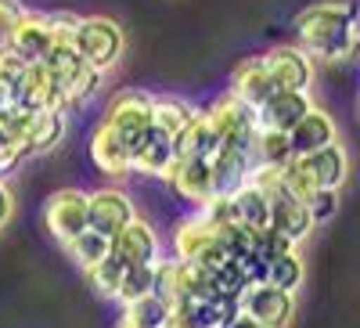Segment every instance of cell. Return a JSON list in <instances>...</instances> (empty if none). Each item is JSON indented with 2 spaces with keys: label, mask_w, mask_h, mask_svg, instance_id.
I'll list each match as a JSON object with an SVG mask.
<instances>
[{
  "label": "cell",
  "mask_w": 360,
  "mask_h": 328,
  "mask_svg": "<svg viewBox=\"0 0 360 328\" xmlns=\"http://www.w3.org/2000/svg\"><path fill=\"white\" fill-rule=\"evenodd\" d=\"M173 260L191 263L198 271L213 275L231 256L217 246V224H209L202 213H195V217H184L173 227Z\"/></svg>",
  "instance_id": "3"
},
{
  "label": "cell",
  "mask_w": 360,
  "mask_h": 328,
  "mask_svg": "<svg viewBox=\"0 0 360 328\" xmlns=\"http://www.w3.org/2000/svg\"><path fill=\"white\" fill-rule=\"evenodd\" d=\"M44 224L58 242H72L79 231H86V191L83 188H62L44 206Z\"/></svg>",
  "instance_id": "10"
},
{
  "label": "cell",
  "mask_w": 360,
  "mask_h": 328,
  "mask_svg": "<svg viewBox=\"0 0 360 328\" xmlns=\"http://www.w3.org/2000/svg\"><path fill=\"white\" fill-rule=\"evenodd\" d=\"M169 314H180L191 328H224L238 314V300H231V296H213V300L188 303V307L169 310Z\"/></svg>",
  "instance_id": "25"
},
{
  "label": "cell",
  "mask_w": 360,
  "mask_h": 328,
  "mask_svg": "<svg viewBox=\"0 0 360 328\" xmlns=\"http://www.w3.org/2000/svg\"><path fill=\"white\" fill-rule=\"evenodd\" d=\"M270 227H274L278 234H285L292 246L307 242V234L314 231V220H310V213H307V206L299 202L285 184L270 195Z\"/></svg>",
  "instance_id": "15"
},
{
  "label": "cell",
  "mask_w": 360,
  "mask_h": 328,
  "mask_svg": "<svg viewBox=\"0 0 360 328\" xmlns=\"http://www.w3.org/2000/svg\"><path fill=\"white\" fill-rule=\"evenodd\" d=\"M137 217L134 198L123 188H98L86 191V227L105 238H115L130 220Z\"/></svg>",
  "instance_id": "8"
},
{
  "label": "cell",
  "mask_w": 360,
  "mask_h": 328,
  "mask_svg": "<svg viewBox=\"0 0 360 328\" xmlns=\"http://www.w3.org/2000/svg\"><path fill=\"white\" fill-rule=\"evenodd\" d=\"M205 119L213 134L224 141V148H238V152L252 156V141H256V112L249 105H242L234 94L217 98L205 108Z\"/></svg>",
  "instance_id": "5"
},
{
  "label": "cell",
  "mask_w": 360,
  "mask_h": 328,
  "mask_svg": "<svg viewBox=\"0 0 360 328\" xmlns=\"http://www.w3.org/2000/svg\"><path fill=\"white\" fill-rule=\"evenodd\" d=\"M123 271H127V263H119V260L108 253L101 263H94V267H90V271H83V275H86L90 289H94L98 296H105V300H115L119 282H123Z\"/></svg>",
  "instance_id": "30"
},
{
  "label": "cell",
  "mask_w": 360,
  "mask_h": 328,
  "mask_svg": "<svg viewBox=\"0 0 360 328\" xmlns=\"http://www.w3.org/2000/svg\"><path fill=\"white\" fill-rule=\"evenodd\" d=\"M303 275H307V267H303V260H299L295 249L266 263V285H274L281 292H295L299 285H303Z\"/></svg>",
  "instance_id": "29"
},
{
  "label": "cell",
  "mask_w": 360,
  "mask_h": 328,
  "mask_svg": "<svg viewBox=\"0 0 360 328\" xmlns=\"http://www.w3.org/2000/svg\"><path fill=\"white\" fill-rule=\"evenodd\" d=\"M152 98H155V94L134 91V87H130V91H119V94L108 101L101 123L112 127L119 137L134 148V141H137L148 127H152Z\"/></svg>",
  "instance_id": "6"
},
{
  "label": "cell",
  "mask_w": 360,
  "mask_h": 328,
  "mask_svg": "<svg viewBox=\"0 0 360 328\" xmlns=\"http://www.w3.org/2000/svg\"><path fill=\"white\" fill-rule=\"evenodd\" d=\"M266 76L274 83V91H310L314 83V62L303 47L295 44H278L263 54Z\"/></svg>",
  "instance_id": "9"
},
{
  "label": "cell",
  "mask_w": 360,
  "mask_h": 328,
  "mask_svg": "<svg viewBox=\"0 0 360 328\" xmlns=\"http://www.w3.org/2000/svg\"><path fill=\"white\" fill-rule=\"evenodd\" d=\"M256 159L249 152H238V148H220V152L209 159V177H213V195H234L238 188L249 184Z\"/></svg>",
  "instance_id": "19"
},
{
  "label": "cell",
  "mask_w": 360,
  "mask_h": 328,
  "mask_svg": "<svg viewBox=\"0 0 360 328\" xmlns=\"http://www.w3.org/2000/svg\"><path fill=\"white\" fill-rule=\"evenodd\" d=\"M310 94L307 91H274L259 108H256V127L270 134H288L299 119L310 112Z\"/></svg>",
  "instance_id": "13"
},
{
  "label": "cell",
  "mask_w": 360,
  "mask_h": 328,
  "mask_svg": "<svg viewBox=\"0 0 360 328\" xmlns=\"http://www.w3.org/2000/svg\"><path fill=\"white\" fill-rule=\"evenodd\" d=\"M238 310L263 328H288V321L295 314V296L259 282V285H249L238 296Z\"/></svg>",
  "instance_id": "7"
},
{
  "label": "cell",
  "mask_w": 360,
  "mask_h": 328,
  "mask_svg": "<svg viewBox=\"0 0 360 328\" xmlns=\"http://www.w3.org/2000/svg\"><path fill=\"white\" fill-rule=\"evenodd\" d=\"M62 141H65V115L62 112H37L22 144H25V156H44V152H54Z\"/></svg>",
  "instance_id": "24"
},
{
  "label": "cell",
  "mask_w": 360,
  "mask_h": 328,
  "mask_svg": "<svg viewBox=\"0 0 360 328\" xmlns=\"http://www.w3.org/2000/svg\"><path fill=\"white\" fill-rule=\"evenodd\" d=\"M173 163H176V148H173V137H166V134H159L155 127H148L137 141H134V148H130V173H144V177H169V170H173Z\"/></svg>",
  "instance_id": "12"
},
{
  "label": "cell",
  "mask_w": 360,
  "mask_h": 328,
  "mask_svg": "<svg viewBox=\"0 0 360 328\" xmlns=\"http://www.w3.org/2000/svg\"><path fill=\"white\" fill-rule=\"evenodd\" d=\"M231 220H234V227H245V231L270 227V198L256 184L238 188L231 195Z\"/></svg>",
  "instance_id": "23"
},
{
  "label": "cell",
  "mask_w": 360,
  "mask_h": 328,
  "mask_svg": "<svg viewBox=\"0 0 360 328\" xmlns=\"http://www.w3.org/2000/svg\"><path fill=\"white\" fill-rule=\"evenodd\" d=\"M173 148H176V159H202V163H209L224 148V141L213 134L205 112H195L191 123L184 127V134L173 141Z\"/></svg>",
  "instance_id": "22"
},
{
  "label": "cell",
  "mask_w": 360,
  "mask_h": 328,
  "mask_svg": "<svg viewBox=\"0 0 360 328\" xmlns=\"http://www.w3.org/2000/svg\"><path fill=\"white\" fill-rule=\"evenodd\" d=\"M123 321H130V324H137V328H166L169 307L159 300V296H144V300L123 307Z\"/></svg>",
  "instance_id": "31"
},
{
  "label": "cell",
  "mask_w": 360,
  "mask_h": 328,
  "mask_svg": "<svg viewBox=\"0 0 360 328\" xmlns=\"http://www.w3.org/2000/svg\"><path fill=\"white\" fill-rule=\"evenodd\" d=\"M252 159L256 163H270V166H285L292 159V148L285 134H270L256 127V141H252Z\"/></svg>",
  "instance_id": "32"
},
{
  "label": "cell",
  "mask_w": 360,
  "mask_h": 328,
  "mask_svg": "<svg viewBox=\"0 0 360 328\" xmlns=\"http://www.w3.org/2000/svg\"><path fill=\"white\" fill-rule=\"evenodd\" d=\"M123 47H127V37H123V25L108 15H86L79 18V29H76V54L90 69H98L101 76L108 69H115V62L123 58Z\"/></svg>",
  "instance_id": "2"
},
{
  "label": "cell",
  "mask_w": 360,
  "mask_h": 328,
  "mask_svg": "<svg viewBox=\"0 0 360 328\" xmlns=\"http://www.w3.org/2000/svg\"><path fill=\"white\" fill-rule=\"evenodd\" d=\"M112 256L127 267L137 263H155L159 260V231L148 224L144 217H134L123 231L112 238Z\"/></svg>",
  "instance_id": "14"
},
{
  "label": "cell",
  "mask_w": 360,
  "mask_h": 328,
  "mask_svg": "<svg viewBox=\"0 0 360 328\" xmlns=\"http://www.w3.org/2000/svg\"><path fill=\"white\" fill-rule=\"evenodd\" d=\"M285 137H288L292 156H310V152H317V148L339 141V130H335V119L328 115L324 108H310Z\"/></svg>",
  "instance_id": "18"
},
{
  "label": "cell",
  "mask_w": 360,
  "mask_h": 328,
  "mask_svg": "<svg viewBox=\"0 0 360 328\" xmlns=\"http://www.w3.org/2000/svg\"><path fill=\"white\" fill-rule=\"evenodd\" d=\"M191 115H195V108H191L184 98H173V94L152 98V127H155L159 134L173 137V141L184 134V127L191 123Z\"/></svg>",
  "instance_id": "26"
},
{
  "label": "cell",
  "mask_w": 360,
  "mask_h": 328,
  "mask_svg": "<svg viewBox=\"0 0 360 328\" xmlns=\"http://www.w3.org/2000/svg\"><path fill=\"white\" fill-rule=\"evenodd\" d=\"M303 206H307V213H310V220H314V227H317V224H324V220L335 217V210H339V191L317 188V191H310V195L303 198Z\"/></svg>",
  "instance_id": "35"
},
{
  "label": "cell",
  "mask_w": 360,
  "mask_h": 328,
  "mask_svg": "<svg viewBox=\"0 0 360 328\" xmlns=\"http://www.w3.org/2000/svg\"><path fill=\"white\" fill-rule=\"evenodd\" d=\"M295 47L310 54V62H349L356 54V8L346 0H317L292 22Z\"/></svg>",
  "instance_id": "1"
},
{
  "label": "cell",
  "mask_w": 360,
  "mask_h": 328,
  "mask_svg": "<svg viewBox=\"0 0 360 328\" xmlns=\"http://www.w3.org/2000/svg\"><path fill=\"white\" fill-rule=\"evenodd\" d=\"M166 184L173 188L176 198H184L188 206H198V210L213 198V177H209V163L202 159H176Z\"/></svg>",
  "instance_id": "17"
},
{
  "label": "cell",
  "mask_w": 360,
  "mask_h": 328,
  "mask_svg": "<svg viewBox=\"0 0 360 328\" xmlns=\"http://www.w3.org/2000/svg\"><path fill=\"white\" fill-rule=\"evenodd\" d=\"M15 217V195L8 191V184L0 181V231L8 227V220Z\"/></svg>",
  "instance_id": "38"
},
{
  "label": "cell",
  "mask_w": 360,
  "mask_h": 328,
  "mask_svg": "<svg viewBox=\"0 0 360 328\" xmlns=\"http://www.w3.org/2000/svg\"><path fill=\"white\" fill-rule=\"evenodd\" d=\"M295 246L288 242L285 234H278L274 227H263V231H252V253L263 260V263H270V260H278V256H285V253H292Z\"/></svg>",
  "instance_id": "34"
},
{
  "label": "cell",
  "mask_w": 360,
  "mask_h": 328,
  "mask_svg": "<svg viewBox=\"0 0 360 328\" xmlns=\"http://www.w3.org/2000/svg\"><path fill=\"white\" fill-rule=\"evenodd\" d=\"M44 65L54 72V80H58V91H62V101H65V108H72V105H79V101H86L90 94L101 87V72L98 69H90L83 58L72 51V47H58V51H47V58H44Z\"/></svg>",
  "instance_id": "4"
},
{
  "label": "cell",
  "mask_w": 360,
  "mask_h": 328,
  "mask_svg": "<svg viewBox=\"0 0 360 328\" xmlns=\"http://www.w3.org/2000/svg\"><path fill=\"white\" fill-rule=\"evenodd\" d=\"M224 328H263V324H256L252 317H245L242 310H238V314H234V317H231V321H227Z\"/></svg>",
  "instance_id": "39"
},
{
  "label": "cell",
  "mask_w": 360,
  "mask_h": 328,
  "mask_svg": "<svg viewBox=\"0 0 360 328\" xmlns=\"http://www.w3.org/2000/svg\"><path fill=\"white\" fill-rule=\"evenodd\" d=\"M8 47L15 54H22L25 62H44L47 51H51V18L40 15V11H25L15 25Z\"/></svg>",
  "instance_id": "21"
},
{
  "label": "cell",
  "mask_w": 360,
  "mask_h": 328,
  "mask_svg": "<svg viewBox=\"0 0 360 328\" xmlns=\"http://www.w3.org/2000/svg\"><path fill=\"white\" fill-rule=\"evenodd\" d=\"M25 69H29V62L22 54H15L11 47H0V91H4L8 101H15V91H18Z\"/></svg>",
  "instance_id": "33"
},
{
  "label": "cell",
  "mask_w": 360,
  "mask_h": 328,
  "mask_svg": "<svg viewBox=\"0 0 360 328\" xmlns=\"http://www.w3.org/2000/svg\"><path fill=\"white\" fill-rule=\"evenodd\" d=\"M227 94H234L242 105H249L252 112L274 94V83H270V76H266V65H263V54H249V58H242V62L234 65V72H231V91Z\"/></svg>",
  "instance_id": "16"
},
{
  "label": "cell",
  "mask_w": 360,
  "mask_h": 328,
  "mask_svg": "<svg viewBox=\"0 0 360 328\" xmlns=\"http://www.w3.org/2000/svg\"><path fill=\"white\" fill-rule=\"evenodd\" d=\"M22 159H29L22 144H8V141H0V177L11 173V170H15Z\"/></svg>",
  "instance_id": "37"
},
{
  "label": "cell",
  "mask_w": 360,
  "mask_h": 328,
  "mask_svg": "<svg viewBox=\"0 0 360 328\" xmlns=\"http://www.w3.org/2000/svg\"><path fill=\"white\" fill-rule=\"evenodd\" d=\"M152 289H155V263H137V267H127L123 271L115 300L123 307H130V303L144 300V296H152Z\"/></svg>",
  "instance_id": "28"
},
{
  "label": "cell",
  "mask_w": 360,
  "mask_h": 328,
  "mask_svg": "<svg viewBox=\"0 0 360 328\" xmlns=\"http://www.w3.org/2000/svg\"><path fill=\"white\" fill-rule=\"evenodd\" d=\"M292 159L299 163V170L310 177L314 188L339 191L346 184V177H349V152H346L339 141L317 148V152H310V156H292Z\"/></svg>",
  "instance_id": "11"
},
{
  "label": "cell",
  "mask_w": 360,
  "mask_h": 328,
  "mask_svg": "<svg viewBox=\"0 0 360 328\" xmlns=\"http://www.w3.org/2000/svg\"><path fill=\"white\" fill-rule=\"evenodd\" d=\"M25 11H29V8L22 4V0H0V47H8L15 25H18V18H22Z\"/></svg>",
  "instance_id": "36"
},
{
  "label": "cell",
  "mask_w": 360,
  "mask_h": 328,
  "mask_svg": "<svg viewBox=\"0 0 360 328\" xmlns=\"http://www.w3.org/2000/svg\"><path fill=\"white\" fill-rule=\"evenodd\" d=\"M65 249H69V256L83 267V271H90L94 263H101L108 253H112V238H105V234H98V231H79L72 242H65Z\"/></svg>",
  "instance_id": "27"
},
{
  "label": "cell",
  "mask_w": 360,
  "mask_h": 328,
  "mask_svg": "<svg viewBox=\"0 0 360 328\" xmlns=\"http://www.w3.org/2000/svg\"><path fill=\"white\" fill-rule=\"evenodd\" d=\"M119 328H137V324H130V321H119Z\"/></svg>",
  "instance_id": "40"
},
{
  "label": "cell",
  "mask_w": 360,
  "mask_h": 328,
  "mask_svg": "<svg viewBox=\"0 0 360 328\" xmlns=\"http://www.w3.org/2000/svg\"><path fill=\"white\" fill-rule=\"evenodd\" d=\"M90 163L105 177H127L130 173V144L112 127L98 123V130L90 134Z\"/></svg>",
  "instance_id": "20"
}]
</instances>
